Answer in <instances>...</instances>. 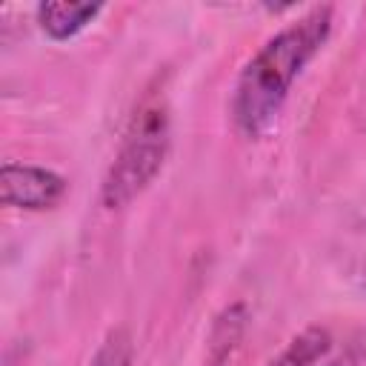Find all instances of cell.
Returning <instances> with one entry per match:
<instances>
[{
    "mask_svg": "<svg viewBox=\"0 0 366 366\" xmlns=\"http://www.w3.org/2000/svg\"><path fill=\"white\" fill-rule=\"evenodd\" d=\"M332 31V6H315L309 14H303L297 23L286 26L280 34H274L240 71L232 100L234 126L243 137L254 140L266 134L297 74L303 66L320 51Z\"/></svg>",
    "mask_w": 366,
    "mask_h": 366,
    "instance_id": "cell-1",
    "label": "cell"
},
{
    "mask_svg": "<svg viewBox=\"0 0 366 366\" xmlns=\"http://www.w3.org/2000/svg\"><path fill=\"white\" fill-rule=\"evenodd\" d=\"M169 154V100L160 80L140 97L123 143L109 166L100 189L106 209L129 206L163 169Z\"/></svg>",
    "mask_w": 366,
    "mask_h": 366,
    "instance_id": "cell-2",
    "label": "cell"
},
{
    "mask_svg": "<svg viewBox=\"0 0 366 366\" xmlns=\"http://www.w3.org/2000/svg\"><path fill=\"white\" fill-rule=\"evenodd\" d=\"M66 180L43 166L29 163H3L0 169V192L3 203L23 212H43L54 209L66 194Z\"/></svg>",
    "mask_w": 366,
    "mask_h": 366,
    "instance_id": "cell-3",
    "label": "cell"
},
{
    "mask_svg": "<svg viewBox=\"0 0 366 366\" xmlns=\"http://www.w3.org/2000/svg\"><path fill=\"white\" fill-rule=\"evenodd\" d=\"M100 11V3H40L37 20L51 40H69L77 31H83Z\"/></svg>",
    "mask_w": 366,
    "mask_h": 366,
    "instance_id": "cell-4",
    "label": "cell"
},
{
    "mask_svg": "<svg viewBox=\"0 0 366 366\" xmlns=\"http://www.w3.org/2000/svg\"><path fill=\"white\" fill-rule=\"evenodd\" d=\"M329 343H332V337L323 326H309L269 366H315L329 352Z\"/></svg>",
    "mask_w": 366,
    "mask_h": 366,
    "instance_id": "cell-5",
    "label": "cell"
},
{
    "mask_svg": "<svg viewBox=\"0 0 366 366\" xmlns=\"http://www.w3.org/2000/svg\"><path fill=\"white\" fill-rule=\"evenodd\" d=\"M243 326H246V315H243L240 303L229 306L214 320L212 340H209V360H212V366H220L226 357H232V352L237 349V343L243 337Z\"/></svg>",
    "mask_w": 366,
    "mask_h": 366,
    "instance_id": "cell-6",
    "label": "cell"
},
{
    "mask_svg": "<svg viewBox=\"0 0 366 366\" xmlns=\"http://www.w3.org/2000/svg\"><path fill=\"white\" fill-rule=\"evenodd\" d=\"M132 357H134L132 335H129V329L117 326L103 337L94 357L89 360V366H132Z\"/></svg>",
    "mask_w": 366,
    "mask_h": 366,
    "instance_id": "cell-7",
    "label": "cell"
}]
</instances>
